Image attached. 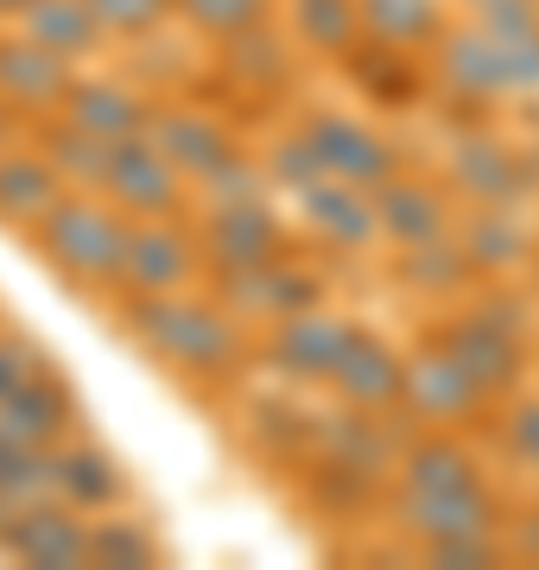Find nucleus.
<instances>
[{
	"instance_id": "18",
	"label": "nucleus",
	"mask_w": 539,
	"mask_h": 570,
	"mask_svg": "<svg viewBox=\"0 0 539 570\" xmlns=\"http://www.w3.org/2000/svg\"><path fill=\"white\" fill-rule=\"evenodd\" d=\"M444 82H451L457 96H501V89H514V63H508V45L496 32H451L444 39V58H438Z\"/></svg>"
},
{
	"instance_id": "27",
	"label": "nucleus",
	"mask_w": 539,
	"mask_h": 570,
	"mask_svg": "<svg viewBox=\"0 0 539 570\" xmlns=\"http://www.w3.org/2000/svg\"><path fill=\"white\" fill-rule=\"evenodd\" d=\"M350 77L369 89L374 102H413V70H406V58H400V45H355L350 51Z\"/></svg>"
},
{
	"instance_id": "37",
	"label": "nucleus",
	"mask_w": 539,
	"mask_h": 570,
	"mask_svg": "<svg viewBox=\"0 0 539 570\" xmlns=\"http://www.w3.org/2000/svg\"><path fill=\"white\" fill-rule=\"evenodd\" d=\"M204 190L216 197V204H228V197H261V178H254V165L235 153V159H223V165L204 178Z\"/></svg>"
},
{
	"instance_id": "38",
	"label": "nucleus",
	"mask_w": 539,
	"mask_h": 570,
	"mask_svg": "<svg viewBox=\"0 0 539 570\" xmlns=\"http://www.w3.org/2000/svg\"><path fill=\"white\" fill-rule=\"evenodd\" d=\"M432 564H451V570L496 564V546L489 539H432Z\"/></svg>"
},
{
	"instance_id": "13",
	"label": "nucleus",
	"mask_w": 539,
	"mask_h": 570,
	"mask_svg": "<svg viewBox=\"0 0 539 570\" xmlns=\"http://www.w3.org/2000/svg\"><path fill=\"white\" fill-rule=\"evenodd\" d=\"M70 82H77L70 77V58L45 51L39 39H0V102L7 108H26V115L63 108Z\"/></svg>"
},
{
	"instance_id": "17",
	"label": "nucleus",
	"mask_w": 539,
	"mask_h": 570,
	"mask_svg": "<svg viewBox=\"0 0 539 570\" xmlns=\"http://www.w3.org/2000/svg\"><path fill=\"white\" fill-rule=\"evenodd\" d=\"M374 216H381V235H394L400 247L444 242V223H451V209H444V197H438L432 184L400 178V171L374 190Z\"/></svg>"
},
{
	"instance_id": "7",
	"label": "nucleus",
	"mask_w": 539,
	"mask_h": 570,
	"mask_svg": "<svg viewBox=\"0 0 539 570\" xmlns=\"http://www.w3.org/2000/svg\"><path fill=\"white\" fill-rule=\"evenodd\" d=\"M190 273H197V242L171 216H140L127 228V254H121L127 292H185Z\"/></svg>"
},
{
	"instance_id": "2",
	"label": "nucleus",
	"mask_w": 539,
	"mask_h": 570,
	"mask_svg": "<svg viewBox=\"0 0 539 570\" xmlns=\"http://www.w3.org/2000/svg\"><path fill=\"white\" fill-rule=\"evenodd\" d=\"M39 247L51 254L63 279L108 285L121 279V254H127V223L115 209L89 204V197H58L39 216Z\"/></svg>"
},
{
	"instance_id": "31",
	"label": "nucleus",
	"mask_w": 539,
	"mask_h": 570,
	"mask_svg": "<svg viewBox=\"0 0 539 570\" xmlns=\"http://www.w3.org/2000/svg\"><path fill=\"white\" fill-rule=\"evenodd\" d=\"M178 13L209 39H235V32L267 26V0H178Z\"/></svg>"
},
{
	"instance_id": "21",
	"label": "nucleus",
	"mask_w": 539,
	"mask_h": 570,
	"mask_svg": "<svg viewBox=\"0 0 539 570\" xmlns=\"http://www.w3.org/2000/svg\"><path fill=\"white\" fill-rule=\"evenodd\" d=\"M58 494L70 501V508L102 513V508H115V501L127 494V482H121V469H115L108 450L70 444V450H58Z\"/></svg>"
},
{
	"instance_id": "39",
	"label": "nucleus",
	"mask_w": 539,
	"mask_h": 570,
	"mask_svg": "<svg viewBox=\"0 0 539 570\" xmlns=\"http://www.w3.org/2000/svg\"><path fill=\"white\" fill-rule=\"evenodd\" d=\"M508 450H514L527 469H539V400L514 406V419H508Z\"/></svg>"
},
{
	"instance_id": "5",
	"label": "nucleus",
	"mask_w": 539,
	"mask_h": 570,
	"mask_svg": "<svg viewBox=\"0 0 539 570\" xmlns=\"http://www.w3.org/2000/svg\"><path fill=\"white\" fill-rule=\"evenodd\" d=\"M102 184H108V197L121 209H134V216H178V197H185V171L153 146V134L108 146Z\"/></svg>"
},
{
	"instance_id": "24",
	"label": "nucleus",
	"mask_w": 539,
	"mask_h": 570,
	"mask_svg": "<svg viewBox=\"0 0 539 570\" xmlns=\"http://www.w3.org/2000/svg\"><path fill=\"white\" fill-rule=\"evenodd\" d=\"M292 26H298V39L312 51L350 58L355 32H362V0H292Z\"/></svg>"
},
{
	"instance_id": "33",
	"label": "nucleus",
	"mask_w": 539,
	"mask_h": 570,
	"mask_svg": "<svg viewBox=\"0 0 539 570\" xmlns=\"http://www.w3.org/2000/svg\"><path fill=\"white\" fill-rule=\"evenodd\" d=\"M463 254H470V266H501L520 254V235L508 228V216L501 209H482L477 228H470V242H463Z\"/></svg>"
},
{
	"instance_id": "28",
	"label": "nucleus",
	"mask_w": 539,
	"mask_h": 570,
	"mask_svg": "<svg viewBox=\"0 0 539 570\" xmlns=\"http://www.w3.org/2000/svg\"><path fill=\"white\" fill-rule=\"evenodd\" d=\"M89 564L146 570V564H159V551H153V539L140 532V520H96V527H89Z\"/></svg>"
},
{
	"instance_id": "4",
	"label": "nucleus",
	"mask_w": 539,
	"mask_h": 570,
	"mask_svg": "<svg viewBox=\"0 0 539 570\" xmlns=\"http://www.w3.org/2000/svg\"><path fill=\"white\" fill-rule=\"evenodd\" d=\"M7 551L20 564H39V570H77V564H89V527L70 513L63 494H39V501H20L13 508Z\"/></svg>"
},
{
	"instance_id": "14",
	"label": "nucleus",
	"mask_w": 539,
	"mask_h": 570,
	"mask_svg": "<svg viewBox=\"0 0 539 570\" xmlns=\"http://www.w3.org/2000/svg\"><path fill=\"white\" fill-rule=\"evenodd\" d=\"M146 134H153V146H159V153L178 165V171H190L197 184H204L223 159H235V140H228V127H223V121H209L204 108H159Z\"/></svg>"
},
{
	"instance_id": "9",
	"label": "nucleus",
	"mask_w": 539,
	"mask_h": 570,
	"mask_svg": "<svg viewBox=\"0 0 539 570\" xmlns=\"http://www.w3.org/2000/svg\"><path fill=\"white\" fill-rule=\"evenodd\" d=\"M355 324H343V317H331V311H292V317H280V330H273V367L280 374H292V381H331L336 362H343V348H350Z\"/></svg>"
},
{
	"instance_id": "34",
	"label": "nucleus",
	"mask_w": 539,
	"mask_h": 570,
	"mask_svg": "<svg viewBox=\"0 0 539 570\" xmlns=\"http://www.w3.org/2000/svg\"><path fill=\"white\" fill-rule=\"evenodd\" d=\"M463 266H470V254H463V247L425 242V247H413V261H406V279L425 285V292H451V285L463 279Z\"/></svg>"
},
{
	"instance_id": "12",
	"label": "nucleus",
	"mask_w": 539,
	"mask_h": 570,
	"mask_svg": "<svg viewBox=\"0 0 539 570\" xmlns=\"http://www.w3.org/2000/svg\"><path fill=\"white\" fill-rule=\"evenodd\" d=\"M438 343L451 348L457 362L477 374L489 393H508L520 374V348H514V324L508 317H496V305L477 311V317H457V324L438 330Z\"/></svg>"
},
{
	"instance_id": "26",
	"label": "nucleus",
	"mask_w": 539,
	"mask_h": 570,
	"mask_svg": "<svg viewBox=\"0 0 539 570\" xmlns=\"http://www.w3.org/2000/svg\"><path fill=\"white\" fill-rule=\"evenodd\" d=\"M482 482L477 463H470V450L463 444H444V438H419L406 450V489H470Z\"/></svg>"
},
{
	"instance_id": "32",
	"label": "nucleus",
	"mask_w": 539,
	"mask_h": 570,
	"mask_svg": "<svg viewBox=\"0 0 539 570\" xmlns=\"http://www.w3.org/2000/svg\"><path fill=\"white\" fill-rule=\"evenodd\" d=\"M89 7H96L102 32H121V39H140V32H153L166 13H178V0H89Z\"/></svg>"
},
{
	"instance_id": "25",
	"label": "nucleus",
	"mask_w": 539,
	"mask_h": 570,
	"mask_svg": "<svg viewBox=\"0 0 539 570\" xmlns=\"http://www.w3.org/2000/svg\"><path fill=\"white\" fill-rule=\"evenodd\" d=\"M362 32L413 51V45L438 39V0H362Z\"/></svg>"
},
{
	"instance_id": "42",
	"label": "nucleus",
	"mask_w": 539,
	"mask_h": 570,
	"mask_svg": "<svg viewBox=\"0 0 539 570\" xmlns=\"http://www.w3.org/2000/svg\"><path fill=\"white\" fill-rule=\"evenodd\" d=\"M533 551H539V527H533Z\"/></svg>"
},
{
	"instance_id": "40",
	"label": "nucleus",
	"mask_w": 539,
	"mask_h": 570,
	"mask_svg": "<svg viewBox=\"0 0 539 570\" xmlns=\"http://www.w3.org/2000/svg\"><path fill=\"white\" fill-rule=\"evenodd\" d=\"M20 381H32V348H26V343H7V336H0V400L20 387Z\"/></svg>"
},
{
	"instance_id": "41",
	"label": "nucleus",
	"mask_w": 539,
	"mask_h": 570,
	"mask_svg": "<svg viewBox=\"0 0 539 570\" xmlns=\"http://www.w3.org/2000/svg\"><path fill=\"white\" fill-rule=\"evenodd\" d=\"M26 7H32V0H0V13H26Z\"/></svg>"
},
{
	"instance_id": "15",
	"label": "nucleus",
	"mask_w": 539,
	"mask_h": 570,
	"mask_svg": "<svg viewBox=\"0 0 539 570\" xmlns=\"http://www.w3.org/2000/svg\"><path fill=\"white\" fill-rule=\"evenodd\" d=\"M70 419H77V400H70V387L51 381L45 367L0 400V425L13 431V438H26V444H39V450H58Z\"/></svg>"
},
{
	"instance_id": "29",
	"label": "nucleus",
	"mask_w": 539,
	"mask_h": 570,
	"mask_svg": "<svg viewBox=\"0 0 539 570\" xmlns=\"http://www.w3.org/2000/svg\"><path fill=\"white\" fill-rule=\"evenodd\" d=\"M45 159L58 165L63 178H102L108 171V146L96 140V134H84L70 115H58V121L45 127Z\"/></svg>"
},
{
	"instance_id": "20",
	"label": "nucleus",
	"mask_w": 539,
	"mask_h": 570,
	"mask_svg": "<svg viewBox=\"0 0 539 570\" xmlns=\"http://www.w3.org/2000/svg\"><path fill=\"white\" fill-rule=\"evenodd\" d=\"M305 216H312V228H324L336 247H369L374 228H381L374 204L362 197V184H343V178H317L312 190H305Z\"/></svg>"
},
{
	"instance_id": "35",
	"label": "nucleus",
	"mask_w": 539,
	"mask_h": 570,
	"mask_svg": "<svg viewBox=\"0 0 539 570\" xmlns=\"http://www.w3.org/2000/svg\"><path fill=\"white\" fill-rule=\"evenodd\" d=\"M273 178L292 184L298 197H305V190L324 178V165H317V153H312V140H305V134H298V140H280V146H273Z\"/></svg>"
},
{
	"instance_id": "6",
	"label": "nucleus",
	"mask_w": 539,
	"mask_h": 570,
	"mask_svg": "<svg viewBox=\"0 0 539 570\" xmlns=\"http://www.w3.org/2000/svg\"><path fill=\"white\" fill-rule=\"evenodd\" d=\"M400 527L432 539H496L501 508L496 494L470 482V489H400Z\"/></svg>"
},
{
	"instance_id": "23",
	"label": "nucleus",
	"mask_w": 539,
	"mask_h": 570,
	"mask_svg": "<svg viewBox=\"0 0 539 570\" xmlns=\"http://www.w3.org/2000/svg\"><path fill=\"white\" fill-rule=\"evenodd\" d=\"M0 494L20 508V501H39V494H58V450H39L13 438L0 425Z\"/></svg>"
},
{
	"instance_id": "30",
	"label": "nucleus",
	"mask_w": 539,
	"mask_h": 570,
	"mask_svg": "<svg viewBox=\"0 0 539 570\" xmlns=\"http://www.w3.org/2000/svg\"><path fill=\"white\" fill-rule=\"evenodd\" d=\"M457 178L470 184L482 204H508V197H514V184H520V171H514V159H508L501 146L470 140L463 153H457Z\"/></svg>"
},
{
	"instance_id": "22",
	"label": "nucleus",
	"mask_w": 539,
	"mask_h": 570,
	"mask_svg": "<svg viewBox=\"0 0 539 570\" xmlns=\"http://www.w3.org/2000/svg\"><path fill=\"white\" fill-rule=\"evenodd\" d=\"M20 20H26V39H39L58 58H84L89 45L102 39V20H96L89 0H32Z\"/></svg>"
},
{
	"instance_id": "1",
	"label": "nucleus",
	"mask_w": 539,
	"mask_h": 570,
	"mask_svg": "<svg viewBox=\"0 0 539 570\" xmlns=\"http://www.w3.org/2000/svg\"><path fill=\"white\" fill-rule=\"evenodd\" d=\"M134 336H140L159 362L185 367V374H228L242 362V336L223 317V305H197L178 292H134Z\"/></svg>"
},
{
	"instance_id": "16",
	"label": "nucleus",
	"mask_w": 539,
	"mask_h": 570,
	"mask_svg": "<svg viewBox=\"0 0 539 570\" xmlns=\"http://www.w3.org/2000/svg\"><path fill=\"white\" fill-rule=\"evenodd\" d=\"M63 115L96 134L102 146H121V140H140L146 127H153V108L121 89V82H70V96H63Z\"/></svg>"
},
{
	"instance_id": "11",
	"label": "nucleus",
	"mask_w": 539,
	"mask_h": 570,
	"mask_svg": "<svg viewBox=\"0 0 539 570\" xmlns=\"http://www.w3.org/2000/svg\"><path fill=\"white\" fill-rule=\"evenodd\" d=\"M331 387L343 393L355 412L400 406V393H406V355H394L374 330H355L350 348H343V362H336V374H331Z\"/></svg>"
},
{
	"instance_id": "36",
	"label": "nucleus",
	"mask_w": 539,
	"mask_h": 570,
	"mask_svg": "<svg viewBox=\"0 0 539 570\" xmlns=\"http://www.w3.org/2000/svg\"><path fill=\"white\" fill-rule=\"evenodd\" d=\"M482 32H496L501 45H514V39H533V32H539V13H533V0H482Z\"/></svg>"
},
{
	"instance_id": "10",
	"label": "nucleus",
	"mask_w": 539,
	"mask_h": 570,
	"mask_svg": "<svg viewBox=\"0 0 539 570\" xmlns=\"http://www.w3.org/2000/svg\"><path fill=\"white\" fill-rule=\"evenodd\" d=\"M280 242L286 228L261 197H228V204L209 209L204 223V254L216 266H261V261H280Z\"/></svg>"
},
{
	"instance_id": "3",
	"label": "nucleus",
	"mask_w": 539,
	"mask_h": 570,
	"mask_svg": "<svg viewBox=\"0 0 539 570\" xmlns=\"http://www.w3.org/2000/svg\"><path fill=\"white\" fill-rule=\"evenodd\" d=\"M482 400H489V387L444 343L406 355V393H400V406L413 412V419H425V425H470L482 412Z\"/></svg>"
},
{
	"instance_id": "19",
	"label": "nucleus",
	"mask_w": 539,
	"mask_h": 570,
	"mask_svg": "<svg viewBox=\"0 0 539 570\" xmlns=\"http://www.w3.org/2000/svg\"><path fill=\"white\" fill-rule=\"evenodd\" d=\"M63 197V171L45 153H7L0 146V223H32Z\"/></svg>"
},
{
	"instance_id": "8",
	"label": "nucleus",
	"mask_w": 539,
	"mask_h": 570,
	"mask_svg": "<svg viewBox=\"0 0 539 570\" xmlns=\"http://www.w3.org/2000/svg\"><path fill=\"white\" fill-rule=\"evenodd\" d=\"M305 140H312L324 178L362 184V190H381V184L394 178V146L381 140V134H369L362 121H350V115H312Z\"/></svg>"
}]
</instances>
